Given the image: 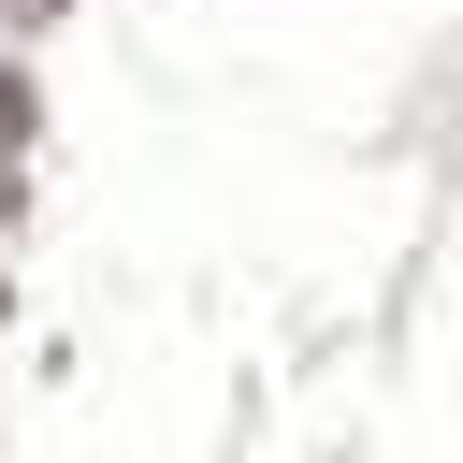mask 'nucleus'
Wrapping results in <instances>:
<instances>
[]
</instances>
